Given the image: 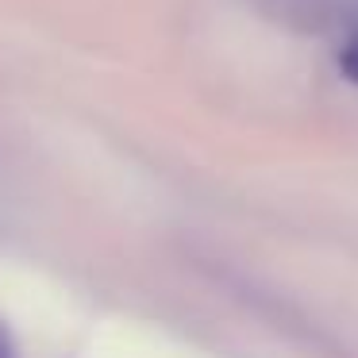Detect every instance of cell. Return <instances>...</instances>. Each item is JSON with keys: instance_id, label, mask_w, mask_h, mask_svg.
Masks as SVG:
<instances>
[{"instance_id": "obj_1", "label": "cell", "mask_w": 358, "mask_h": 358, "mask_svg": "<svg viewBox=\"0 0 358 358\" xmlns=\"http://www.w3.org/2000/svg\"><path fill=\"white\" fill-rule=\"evenodd\" d=\"M270 20L304 35H347L358 24V0H255Z\"/></svg>"}, {"instance_id": "obj_2", "label": "cell", "mask_w": 358, "mask_h": 358, "mask_svg": "<svg viewBox=\"0 0 358 358\" xmlns=\"http://www.w3.org/2000/svg\"><path fill=\"white\" fill-rule=\"evenodd\" d=\"M335 66H339V73L350 81V85H358V24L350 27L347 35H339V50H335Z\"/></svg>"}, {"instance_id": "obj_3", "label": "cell", "mask_w": 358, "mask_h": 358, "mask_svg": "<svg viewBox=\"0 0 358 358\" xmlns=\"http://www.w3.org/2000/svg\"><path fill=\"white\" fill-rule=\"evenodd\" d=\"M0 358H16V347H12V335L0 327Z\"/></svg>"}]
</instances>
